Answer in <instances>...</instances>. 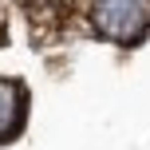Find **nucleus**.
<instances>
[{
    "label": "nucleus",
    "mask_w": 150,
    "mask_h": 150,
    "mask_svg": "<svg viewBox=\"0 0 150 150\" xmlns=\"http://www.w3.org/2000/svg\"><path fill=\"white\" fill-rule=\"evenodd\" d=\"M91 24L111 44H138L150 32V0H91Z\"/></svg>",
    "instance_id": "nucleus-1"
},
{
    "label": "nucleus",
    "mask_w": 150,
    "mask_h": 150,
    "mask_svg": "<svg viewBox=\"0 0 150 150\" xmlns=\"http://www.w3.org/2000/svg\"><path fill=\"white\" fill-rule=\"evenodd\" d=\"M20 119H24V91L16 87V83L0 79V142L16 134Z\"/></svg>",
    "instance_id": "nucleus-2"
},
{
    "label": "nucleus",
    "mask_w": 150,
    "mask_h": 150,
    "mask_svg": "<svg viewBox=\"0 0 150 150\" xmlns=\"http://www.w3.org/2000/svg\"><path fill=\"white\" fill-rule=\"evenodd\" d=\"M28 4H40V8H67V0H28Z\"/></svg>",
    "instance_id": "nucleus-3"
}]
</instances>
